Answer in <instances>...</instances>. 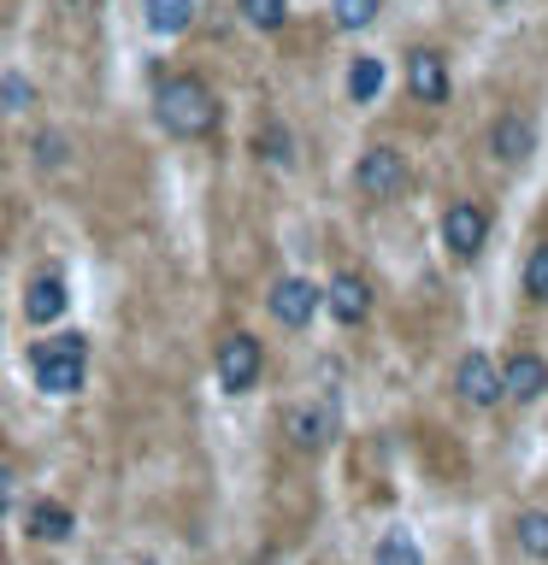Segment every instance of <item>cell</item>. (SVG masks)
<instances>
[{
	"mask_svg": "<svg viewBox=\"0 0 548 565\" xmlns=\"http://www.w3.org/2000/svg\"><path fill=\"white\" fill-rule=\"evenodd\" d=\"M24 530H30L35 542H65L71 530H77V519H71V507H60V501H30Z\"/></svg>",
	"mask_w": 548,
	"mask_h": 565,
	"instance_id": "13",
	"label": "cell"
},
{
	"mask_svg": "<svg viewBox=\"0 0 548 565\" xmlns=\"http://www.w3.org/2000/svg\"><path fill=\"white\" fill-rule=\"evenodd\" d=\"M194 7H201V0H148V30L154 35H183L189 24H194Z\"/></svg>",
	"mask_w": 548,
	"mask_h": 565,
	"instance_id": "15",
	"label": "cell"
},
{
	"mask_svg": "<svg viewBox=\"0 0 548 565\" xmlns=\"http://www.w3.org/2000/svg\"><path fill=\"white\" fill-rule=\"evenodd\" d=\"M141 565H154V559H141Z\"/></svg>",
	"mask_w": 548,
	"mask_h": 565,
	"instance_id": "27",
	"label": "cell"
},
{
	"mask_svg": "<svg viewBox=\"0 0 548 565\" xmlns=\"http://www.w3.org/2000/svg\"><path fill=\"white\" fill-rule=\"evenodd\" d=\"M383 0H330V18H336V30H366L371 18H378Z\"/></svg>",
	"mask_w": 548,
	"mask_h": 565,
	"instance_id": "19",
	"label": "cell"
},
{
	"mask_svg": "<svg viewBox=\"0 0 548 565\" xmlns=\"http://www.w3.org/2000/svg\"><path fill=\"white\" fill-rule=\"evenodd\" d=\"M0 100H7V106H12V113H24V106L35 100V88H30L24 77H7V83H0Z\"/></svg>",
	"mask_w": 548,
	"mask_h": 565,
	"instance_id": "24",
	"label": "cell"
},
{
	"mask_svg": "<svg viewBox=\"0 0 548 565\" xmlns=\"http://www.w3.org/2000/svg\"><path fill=\"white\" fill-rule=\"evenodd\" d=\"M325 307H330L336 324H348V330H354V324H366V312H371V282H366V277H354V271L330 277Z\"/></svg>",
	"mask_w": 548,
	"mask_h": 565,
	"instance_id": "9",
	"label": "cell"
},
{
	"mask_svg": "<svg viewBox=\"0 0 548 565\" xmlns=\"http://www.w3.org/2000/svg\"><path fill=\"white\" fill-rule=\"evenodd\" d=\"M378 88H383V60H366V53H360L354 71H348V95L366 106V100H378Z\"/></svg>",
	"mask_w": 548,
	"mask_h": 565,
	"instance_id": "16",
	"label": "cell"
},
{
	"mask_svg": "<svg viewBox=\"0 0 548 565\" xmlns=\"http://www.w3.org/2000/svg\"><path fill=\"white\" fill-rule=\"evenodd\" d=\"M513 536L530 559H548V512H519V524H513Z\"/></svg>",
	"mask_w": 548,
	"mask_h": 565,
	"instance_id": "17",
	"label": "cell"
},
{
	"mask_svg": "<svg viewBox=\"0 0 548 565\" xmlns=\"http://www.w3.org/2000/svg\"><path fill=\"white\" fill-rule=\"evenodd\" d=\"M407 88L424 100V106H442L449 100V60L436 47H413L407 53Z\"/></svg>",
	"mask_w": 548,
	"mask_h": 565,
	"instance_id": "7",
	"label": "cell"
},
{
	"mask_svg": "<svg viewBox=\"0 0 548 565\" xmlns=\"http://www.w3.org/2000/svg\"><path fill=\"white\" fill-rule=\"evenodd\" d=\"M260 371H265V348L254 342V335L247 330L224 335L219 342V388L224 395H247V388L260 383Z\"/></svg>",
	"mask_w": 548,
	"mask_h": 565,
	"instance_id": "3",
	"label": "cell"
},
{
	"mask_svg": "<svg viewBox=\"0 0 548 565\" xmlns=\"http://www.w3.org/2000/svg\"><path fill=\"white\" fill-rule=\"evenodd\" d=\"M489 148H495V159H507V166H525V159L537 153V130H530L525 113H502L489 130Z\"/></svg>",
	"mask_w": 548,
	"mask_h": 565,
	"instance_id": "11",
	"label": "cell"
},
{
	"mask_svg": "<svg viewBox=\"0 0 548 565\" xmlns=\"http://www.w3.org/2000/svg\"><path fill=\"white\" fill-rule=\"evenodd\" d=\"M525 295L548 307V242H542V247H530V259H525Z\"/></svg>",
	"mask_w": 548,
	"mask_h": 565,
	"instance_id": "21",
	"label": "cell"
},
{
	"mask_svg": "<svg viewBox=\"0 0 548 565\" xmlns=\"http://www.w3.org/2000/svg\"><path fill=\"white\" fill-rule=\"evenodd\" d=\"M484 236H489V218H484L477 201H454L449 212H442V247H449V254L472 259L477 247H484Z\"/></svg>",
	"mask_w": 548,
	"mask_h": 565,
	"instance_id": "5",
	"label": "cell"
},
{
	"mask_svg": "<svg viewBox=\"0 0 548 565\" xmlns=\"http://www.w3.org/2000/svg\"><path fill=\"white\" fill-rule=\"evenodd\" d=\"M154 118L177 141H201L219 130V95L201 77H166L154 88Z\"/></svg>",
	"mask_w": 548,
	"mask_h": 565,
	"instance_id": "1",
	"label": "cell"
},
{
	"mask_svg": "<svg viewBox=\"0 0 548 565\" xmlns=\"http://www.w3.org/2000/svg\"><path fill=\"white\" fill-rule=\"evenodd\" d=\"M35 153H42L48 171H60L65 166V136L60 130H42V136H35Z\"/></svg>",
	"mask_w": 548,
	"mask_h": 565,
	"instance_id": "23",
	"label": "cell"
},
{
	"mask_svg": "<svg viewBox=\"0 0 548 565\" xmlns=\"http://www.w3.org/2000/svg\"><path fill=\"white\" fill-rule=\"evenodd\" d=\"M354 189H360L366 201H396V194L407 189V153L401 148L360 153V166H354Z\"/></svg>",
	"mask_w": 548,
	"mask_h": 565,
	"instance_id": "4",
	"label": "cell"
},
{
	"mask_svg": "<svg viewBox=\"0 0 548 565\" xmlns=\"http://www.w3.org/2000/svg\"><path fill=\"white\" fill-rule=\"evenodd\" d=\"M12 466H7V459H0V519H7V512H12Z\"/></svg>",
	"mask_w": 548,
	"mask_h": 565,
	"instance_id": "25",
	"label": "cell"
},
{
	"mask_svg": "<svg viewBox=\"0 0 548 565\" xmlns=\"http://www.w3.org/2000/svg\"><path fill=\"white\" fill-rule=\"evenodd\" d=\"M502 395L507 401H542L548 395V365L537 360V353H513V360L502 365Z\"/></svg>",
	"mask_w": 548,
	"mask_h": 565,
	"instance_id": "10",
	"label": "cell"
},
{
	"mask_svg": "<svg viewBox=\"0 0 548 565\" xmlns=\"http://www.w3.org/2000/svg\"><path fill=\"white\" fill-rule=\"evenodd\" d=\"M65 307H71V289H65V277H53V271H42L24 289V318H30V324H53Z\"/></svg>",
	"mask_w": 548,
	"mask_h": 565,
	"instance_id": "12",
	"label": "cell"
},
{
	"mask_svg": "<svg viewBox=\"0 0 548 565\" xmlns=\"http://www.w3.org/2000/svg\"><path fill=\"white\" fill-rule=\"evenodd\" d=\"M272 318L277 324H289V330H301V324H313V312L325 307V295L313 289L307 277H283V282H272Z\"/></svg>",
	"mask_w": 548,
	"mask_h": 565,
	"instance_id": "6",
	"label": "cell"
},
{
	"mask_svg": "<svg viewBox=\"0 0 548 565\" xmlns=\"http://www.w3.org/2000/svg\"><path fill=\"white\" fill-rule=\"evenodd\" d=\"M260 153L265 159H277V166H289V130H283V124H265V130H260Z\"/></svg>",
	"mask_w": 548,
	"mask_h": 565,
	"instance_id": "22",
	"label": "cell"
},
{
	"mask_svg": "<svg viewBox=\"0 0 548 565\" xmlns=\"http://www.w3.org/2000/svg\"><path fill=\"white\" fill-rule=\"evenodd\" d=\"M283 424H289L295 448H325V441H330V413H325V406H295Z\"/></svg>",
	"mask_w": 548,
	"mask_h": 565,
	"instance_id": "14",
	"label": "cell"
},
{
	"mask_svg": "<svg viewBox=\"0 0 548 565\" xmlns=\"http://www.w3.org/2000/svg\"><path fill=\"white\" fill-rule=\"evenodd\" d=\"M242 18L254 30H283V18H289V0H242Z\"/></svg>",
	"mask_w": 548,
	"mask_h": 565,
	"instance_id": "20",
	"label": "cell"
},
{
	"mask_svg": "<svg viewBox=\"0 0 548 565\" xmlns=\"http://www.w3.org/2000/svg\"><path fill=\"white\" fill-rule=\"evenodd\" d=\"M378 565H424V554H419V542L407 536V530H383V542H378Z\"/></svg>",
	"mask_w": 548,
	"mask_h": 565,
	"instance_id": "18",
	"label": "cell"
},
{
	"mask_svg": "<svg viewBox=\"0 0 548 565\" xmlns=\"http://www.w3.org/2000/svg\"><path fill=\"white\" fill-rule=\"evenodd\" d=\"M88 371V335H48L30 348V377L42 395H77Z\"/></svg>",
	"mask_w": 548,
	"mask_h": 565,
	"instance_id": "2",
	"label": "cell"
},
{
	"mask_svg": "<svg viewBox=\"0 0 548 565\" xmlns=\"http://www.w3.org/2000/svg\"><path fill=\"white\" fill-rule=\"evenodd\" d=\"M454 388H460V401H472V406H495L502 401V371H495L489 353H466V360L454 365Z\"/></svg>",
	"mask_w": 548,
	"mask_h": 565,
	"instance_id": "8",
	"label": "cell"
},
{
	"mask_svg": "<svg viewBox=\"0 0 548 565\" xmlns=\"http://www.w3.org/2000/svg\"><path fill=\"white\" fill-rule=\"evenodd\" d=\"M495 7H507V0H495Z\"/></svg>",
	"mask_w": 548,
	"mask_h": 565,
	"instance_id": "26",
	"label": "cell"
}]
</instances>
